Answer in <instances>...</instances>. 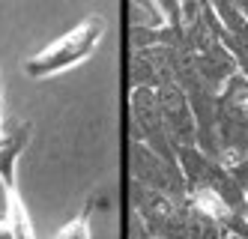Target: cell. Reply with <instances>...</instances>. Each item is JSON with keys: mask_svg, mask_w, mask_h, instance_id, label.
Returning <instances> with one entry per match:
<instances>
[{"mask_svg": "<svg viewBox=\"0 0 248 239\" xmlns=\"http://www.w3.org/2000/svg\"><path fill=\"white\" fill-rule=\"evenodd\" d=\"M105 30H108V24H105L102 15L84 18V21L75 24L66 36H60V39H54L51 45H45L39 54L27 57L24 72L30 78H51V75H60V72L78 66L81 60H87L99 48Z\"/></svg>", "mask_w": 248, "mask_h": 239, "instance_id": "1", "label": "cell"}, {"mask_svg": "<svg viewBox=\"0 0 248 239\" xmlns=\"http://www.w3.org/2000/svg\"><path fill=\"white\" fill-rule=\"evenodd\" d=\"M27 138H30V126H21L12 135L0 138V179H3L6 189H15V168L12 164H15V156L27 146Z\"/></svg>", "mask_w": 248, "mask_h": 239, "instance_id": "2", "label": "cell"}, {"mask_svg": "<svg viewBox=\"0 0 248 239\" xmlns=\"http://www.w3.org/2000/svg\"><path fill=\"white\" fill-rule=\"evenodd\" d=\"M6 222L12 227V236L15 239H36L33 233V224H30V215L21 204V197L15 189H6Z\"/></svg>", "mask_w": 248, "mask_h": 239, "instance_id": "3", "label": "cell"}, {"mask_svg": "<svg viewBox=\"0 0 248 239\" xmlns=\"http://www.w3.org/2000/svg\"><path fill=\"white\" fill-rule=\"evenodd\" d=\"M194 207H198L203 215H209V218H224V215H227L224 200H221L216 191H209V189L194 191Z\"/></svg>", "mask_w": 248, "mask_h": 239, "instance_id": "4", "label": "cell"}, {"mask_svg": "<svg viewBox=\"0 0 248 239\" xmlns=\"http://www.w3.org/2000/svg\"><path fill=\"white\" fill-rule=\"evenodd\" d=\"M54 239H90V215L87 212H81L75 222H69Z\"/></svg>", "mask_w": 248, "mask_h": 239, "instance_id": "5", "label": "cell"}, {"mask_svg": "<svg viewBox=\"0 0 248 239\" xmlns=\"http://www.w3.org/2000/svg\"><path fill=\"white\" fill-rule=\"evenodd\" d=\"M0 239H15V236H12V227H9V222H6V218L0 222Z\"/></svg>", "mask_w": 248, "mask_h": 239, "instance_id": "6", "label": "cell"}]
</instances>
